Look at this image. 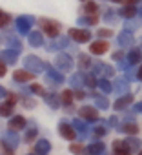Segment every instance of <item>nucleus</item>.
Returning a JSON list of instances; mask_svg holds the SVG:
<instances>
[{
    "instance_id": "nucleus-1",
    "label": "nucleus",
    "mask_w": 142,
    "mask_h": 155,
    "mask_svg": "<svg viewBox=\"0 0 142 155\" xmlns=\"http://www.w3.org/2000/svg\"><path fill=\"white\" fill-rule=\"evenodd\" d=\"M46 66L47 64H44L38 57H27L26 60H24V68L27 69V71H31V73H42L44 69H46Z\"/></svg>"
},
{
    "instance_id": "nucleus-2",
    "label": "nucleus",
    "mask_w": 142,
    "mask_h": 155,
    "mask_svg": "<svg viewBox=\"0 0 142 155\" xmlns=\"http://www.w3.org/2000/svg\"><path fill=\"white\" fill-rule=\"evenodd\" d=\"M46 82L47 84H51V86H56V84H62L64 82V75L58 71V69H55V68H51V66H46Z\"/></svg>"
},
{
    "instance_id": "nucleus-3",
    "label": "nucleus",
    "mask_w": 142,
    "mask_h": 155,
    "mask_svg": "<svg viewBox=\"0 0 142 155\" xmlns=\"http://www.w3.org/2000/svg\"><path fill=\"white\" fill-rule=\"evenodd\" d=\"M55 68H58L60 71H69L73 68V58L69 55H66V53H58L55 57Z\"/></svg>"
},
{
    "instance_id": "nucleus-4",
    "label": "nucleus",
    "mask_w": 142,
    "mask_h": 155,
    "mask_svg": "<svg viewBox=\"0 0 142 155\" xmlns=\"http://www.w3.org/2000/svg\"><path fill=\"white\" fill-rule=\"evenodd\" d=\"M33 22H35L33 17H27V15L18 17V18H17V29H18V33H20V35H29Z\"/></svg>"
},
{
    "instance_id": "nucleus-5",
    "label": "nucleus",
    "mask_w": 142,
    "mask_h": 155,
    "mask_svg": "<svg viewBox=\"0 0 142 155\" xmlns=\"http://www.w3.org/2000/svg\"><path fill=\"white\" fill-rule=\"evenodd\" d=\"M69 37L73 40H77V42H80V44L91 40V33L88 29H69Z\"/></svg>"
},
{
    "instance_id": "nucleus-6",
    "label": "nucleus",
    "mask_w": 142,
    "mask_h": 155,
    "mask_svg": "<svg viewBox=\"0 0 142 155\" xmlns=\"http://www.w3.org/2000/svg\"><path fill=\"white\" fill-rule=\"evenodd\" d=\"M42 24H44V31H46L47 37H51V38H56L58 37L60 26L56 22H53V20H42Z\"/></svg>"
},
{
    "instance_id": "nucleus-7",
    "label": "nucleus",
    "mask_w": 142,
    "mask_h": 155,
    "mask_svg": "<svg viewBox=\"0 0 142 155\" xmlns=\"http://www.w3.org/2000/svg\"><path fill=\"white\" fill-rule=\"evenodd\" d=\"M58 131H60V135H62L64 139H67V140H73L75 135H77V130L73 128V124H67V122H62V124L58 126Z\"/></svg>"
},
{
    "instance_id": "nucleus-8",
    "label": "nucleus",
    "mask_w": 142,
    "mask_h": 155,
    "mask_svg": "<svg viewBox=\"0 0 142 155\" xmlns=\"http://www.w3.org/2000/svg\"><path fill=\"white\" fill-rule=\"evenodd\" d=\"M2 142H4L6 146H9V148L13 150V148H17V146H18L20 139H18V135H17V133H15L13 130H9V131H8V133H6V135L2 137Z\"/></svg>"
},
{
    "instance_id": "nucleus-9",
    "label": "nucleus",
    "mask_w": 142,
    "mask_h": 155,
    "mask_svg": "<svg viewBox=\"0 0 142 155\" xmlns=\"http://www.w3.org/2000/svg\"><path fill=\"white\" fill-rule=\"evenodd\" d=\"M13 77H15L17 82H29L33 77H35V73H31V71H27V69H17Z\"/></svg>"
},
{
    "instance_id": "nucleus-10",
    "label": "nucleus",
    "mask_w": 142,
    "mask_h": 155,
    "mask_svg": "<svg viewBox=\"0 0 142 155\" xmlns=\"http://www.w3.org/2000/svg\"><path fill=\"white\" fill-rule=\"evenodd\" d=\"M127 90H129V84H127V81H124V79H118L115 84H113V91L117 93V95H127Z\"/></svg>"
},
{
    "instance_id": "nucleus-11",
    "label": "nucleus",
    "mask_w": 142,
    "mask_h": 155,
    "mask_svg": "<svg viewBox=\"0 0 142 155\" xmlns=\"http://www.w3.org/2000/svg\"><path fill=\"white\" fill-rule=\"evenodd\" d=\"M8 128H9V130H13V131H18V130H22V128H26V119H24V117H20V115H17V117L9 119Z\"/></svg>"
},
{
    "instance_id": "nucleus-12",
    "label": "nucleus",
    "mask_w": 142,
    "mask_h": 155,
    "mask_svg": "<svg viewBox=\"0 0 142 155\" xmlns=\"http://www.w3.org/2000/svg\"><path fill=\"white\" fill-rule=\"evenodd\" d=\"M89 49H91L93 55H104V53L108 51V42H104V40H97V42H93V44L89 46Z\"/></svg>"
},
{
    "instance_id": "nucleus-13",
    "label": "nucleus",
    "mask_w": 142,
    "mask_h": 155,
    "mask_svg": "<svg viewBox=\"0 0 142 155\" xmlns=\"http://www.w3.org/2000/svg\"><path fill=\"white\" fill-rule=\"evenodd\" d=\"M80 115L88 120H97L98 119V113H97V108H91V106H82L80 108Z\"/></svg>"
},
{
    "instance_id": "nucleus-14",
    "label": "nucleus",
    "mask_w": 142,
    "mask_h": 155,
    "mask_svg": "<svg viewBox=\"0 0 142 155\" xmlns=\"http://www.w3.org/2000/svg\"><path fill=\"white\" fill-rule=\"evenodd\" d=\"M49 150H51V144H49V140H46V139H42V140H38V142L35 144V153H37V155H47Z\"/></svg>"
},
{
    "instance_id": "nucleus-15",
    "label": "nucleus",
    "mask_w": 142,
    "mask_h": 155,
    "mask_svg": "<svg viewBox=\"0 0 142 155\" xmlns=\"http://www.w3.org/2000/svg\"><path fill=\"white\" fill-rule=\"evenodd\" d=\"M18 51H15V49H6V51H2V58L6 64H17V58H18V55H17Z\"/></svg>"
},
{
    "instance_id": "nucleus-16",
    "label": "nucleus",
    "mask_w": 142,
    "mask_h": 155,
    "mask_svg": "<svg viewBox=\"0 0 142 155\" xmlns=\"http://www.w3.org/2000/svg\"><path fill=\"white\" fill-rule=\"evenodd\" d=\"M118 46H122V48H126V46H131L133 44V35H131V31H122L120 35H118Z\"/></svg>"
},
{
    "instance_id": "nucleus-17",
    "label": "nucleus",
    "mask_w": 142,
    "mask_h": 155,
    "mask_svg": "<svg viewBox=\"0 0 142 155\" xmlns=\"http://www.w3.org/2000/svg\"><path fill=\"white\" fill-rule=\"evenodd\" d=\"M69 84L71 86H73V88H82V86H86V81H84V73L80 71V73H77V75H73V77H71V79H69Z\"/></svg>"
},
{
    "instance_id": "nucleus-18",
    "label": "nucleus",
    "mask_w": 142,
    "mask_h": 155,
    "mask_svg": "<svg viewBox=\"0 0 142 155\" xmlns=\"http://www.w3.org/2000/svg\"><path fill=\"white\" fill-rule=\"evenodd\" d=\"M113 151H115V155H131V151L126 148L124 140H115L113 142Z\"/></svg>"
},
{
    "instance_id": "nucleus-19",
    "label": "nucleus",
    "mask_w": 142,
    "mask_h": 155,
    "mask_svg": "<svg viewBox=\"0 0 142 155\" xmlns=\"http://www.w3.org/2000/svg\"><path fill=\"white\" fill-rule=\"evenodd\" d=\"M88 153L89 155H102L104 153V142H91L88 146Z\"/></svg>"
},
{
    "instance_id": "nucleus-20",
    "label": "nucleus",
    "mask_w": 142,
    "mask_h": 155,
    "mask_svg": "<svg viewBox=\"0 0 142 155\" xmlns=\"http://www.w3.org/2000/svg\"><path fill=\"white\" fill-rule=\"evenodd\" d=\"M118 15L122 17V18H133L135 15H137V9H135V6H126V8H122V9H118Z\"/></svg>"
},
{
    "instance_id": "nucleus-21",
    "label": "nucleus",
    "mask_w": 142,
    "mask_h": 155,
    "mask_svg": "<svg viewBox=\"0 0 142 155\" xmlns=\"http://www.w3.org/2000/svg\"><path fill=\"white\" fill-rule=\"evenodd\" d=\"M60 102H62V101H60V97H56L55 93H47V95H46V104H47L49 108L56 110V108L60 106Z\"/></svg>"
},
{
    "instance_id": "nucleus-22",
    "label": "nucleus",
    "mask_w": 142,
    "mask_h": 155,
    "mask_svg": "<svg viewBox=\"0 0 142 155\" xmlns=\"http://www.w3.org/2000/svg\"><path fill=\"white\" fill-rule=\"evenodd\" d=\"M131 102H133V97H131V95H122V97L115 102V110H117V111H118V110H124V108H126L127 104H131Z\"/></svg>"
},
{
    "instance_id": "nucleus-23",
    "label": "nucleus",
    "mask_w": 142,
    "mask_h": 155,
    "mask_svg": "<svg viewBox=\"0 0 142 155\" xmlns=\"http://www.w3.org/2000/svg\"><path fill=\"white\" fill-rule=\"evenodd\" d=\"M73 128L80 133V137H82V139H86V137H88V126H86L80 119H75V120H73Z\"/></svg>"
},
{
    "instance_id": "nucleus-24",
    "label": "nucleus",
    "mask_w": 142,
    "mask_h": 155,
    "mask_svg": "<svg viewBox=\"0 0 142 155\" xmlns=\"http://www.w3.org/2000/svg\"><path fill=\"white\" fill-rule=\"evenodd\" d=\"M42 42H44V38H42V33H38V31H33V33H29V44H31L33 48H38V46H42Z\"/></svg>"
},
{
    "instance_id": "nucleus-25",
    "label": "nucleus",
    "mask_w": 142,
    "mask_h": 155,
    "mask_svg": "<svg viewBox=\"0 0 142 155\" xmlns=\"http://www.w3.org/2000/svg\"><path fill=\"white\" fill-rule=\"evenodd\" d=\"M124 144H126V148H127L129 151H138V150H140V140H138V139H135V137L126 139V140H124Z\"/></svg>"
},
{
    "instance_id": "nucleus-26",
    "label": "nucleus",
    "mask_w": 142,
    "mask_h": 155,
    "mask_svg": "<svg viewBox=\"0 0 142 155\" xmlns=\"http://www.w3.org/2000/svg\"><path fill=\"white\" fill-rule=\"evenodd\" d=\"M69 42H67V38H58V40H53V42H49L47 44V49L49 51H55V49H60V48H66Z\"/></svg>"
},
{
    "instance_id": "nucleus-27",
    "label": "nucleus",
    "mask_w": 142,
    "mask_h": 155,
    "mask_svg": "<svg viewBox=\"0 0 142 155\" xmlns=\"http://www.w3.org/2000/svg\"><path fill=\"white\" fill-rule=\"evenodd\" d=\"M140 60H142L140 49H131V51L127 53V62H129V64H138Z\"/></svg>"
},
{
    "instance_id": "nucleus-28",
    "label": "nucleus",
    "mask_w": 142,
    "mask_h": 155,
    "mask_svg": "<svg viewBox=\"0 0 142 155\" xmlns=\"http://www.w3.org/2000/svg\"><path fill=\"white\" fill-rule=\"evenodd\" d=\"M117 130H120V131H126V133H129V135H135V133L138 131V126H137L135 122H126L122 128H117Z\"/></svg>"
},
{
    "instance_id": "nucleus-29",
    "label": "nucleus",
    "mask_w": 142,
    "mask_h": 155,
    "mask_svg": "<svg viewBox=\"0 0 142 155\" xmlns=\"http://www.w3.org/2000/svg\"><path fill=\"white\" fill-rule=\"evenodd\" d=\"M11 113H13V104H9V102L0 104V117H9Z\"/></svg>"
},
{
    "instance_id": "nucleus-30",
    "label": "nucleus",
    "mask_w": 142,
    "mask_h": 155,
    "mask_svg": "<svg viewBox=\"0 0 142 155\" xmlns=\"http://www.w3.org/2000/svg\"><path fill=\"white\" fill-rule=\"evenodd\" d=\"M98 88H100V91H102L104 95L113 91V86H111V84H109V81H106V79H100V81H98Z\"/></svg>"
},
{
    "instance_id": "nucleus-31",
    "label": "nucleus",
    "mask_w": 142,
    "mask_h": 155,
    "mask_svg": "<svg viewBox=\"0 0 142 155\" xmlns=\"http://www.w3.org/2000/svg\"><path fill=\"white\" fill-rule=\"evenodd\" d=\"M75 99V93L71 91V90H66V91H62V95H60V101L64 102V104H71V101Z\"/></svg>"
},
{
    "instance_id": "nucleus-32",
    "label": "nucleus",
    "mask_w": 142,
    "mask_h": 155,
    "mask_svg": "<svg viewBox=\"0 0 142 155\" xmlns=\"http://www.w3.org/2000/svg\"><path fill=\"white\" fill-rule=\"evenodd\" d=\"M95 106L100 108V110H108V108H109V102H108V99H104V97H97V99H95Z\"/></svg>"
},
{
    "instance_id": "nucleus-33",
    "label": "nucleus",
    "mask_w": 142,
    "mask_h": 155,
    "mask_svg": "<svg viewBox=\"0 0 142 155\" xmlns=\"http://www.w3.org/2000/svg\"><path fill=\"white\" fill-rule=\"evenodd\" d=\"M84 81H86V86H88V88H93V86L98 84V82L95 81V77H93V75H88V73H84Z\"/></svg>"
},
{
    "instance_id": "nucleus-34",
    "label": "nucleus",
    "mask_w": 142,
    "mask_h": 155,
    "mask_svg": "<svg viewBox=\"0 0 142 155\" xmlns=\"http://www.w3.org/2000/svg\"><path fill=\"white\" fill-rule=\"evenodd\" d=\"M97 18L95 17H84V18H79V26H88V24H95Z\"/></svg>"
},
{
    "instance_id": "nucleus-35",
    "label": "nucleus",
    "mask_w": 142,
    "mask_h": 155,
    "mask_svg": "<svg viewBox=\"0 0 142 155\" xmlns=\"http://www.w3.org/2000/svg\"><path fill=\"white\" fill-rule=\"evenodd\" d=\"M137 28H138V22H137V20L129 18V20L126 22V31H135Z\"/></svg>"
},
{
    "instance_id": "nucleus-36",
    "label": "nucleus",
    "mask_w": 142,
    "mask_h": 155,
    "mask_svg": "<svg viewBox=\"0 0 142 155\" xmlns=\"http://www.w3.org/2000/svg\"><path fill=\"white\" fill-rule=\"evenodd\" d=\"M108 133V128H104V126H97L95 130H93V135L95 137H102V135H106Z\"/></svg>"
},
{
    "instance_id": "nucleus-37",
    "label": "nucleus",
    "mask_w": 142,
    "mask_h": 155,
    "mask_svg": "<svg viewBox=\"0 0 142 155\" xmlns=\"http://www.w3.org/2000/svg\"><path fill=\"white\" fill-rule=\"evenodd\" d=\"M35 137H37V130H35V128H31V130H27V131H26V137H24V139H26L27 142H31Z\"/></svg>"
},
{
    "instance_id": "nucleus-38",
    "label": "nucleus",
    "mask_w": 142,
    "mask_h": 155,
    "mask_svg": "<svg viewBox=\"0 0 142 155\" xmlns=\"http://www.w3.org/2000/svg\"><path fill=\"white\" fill-rule=\"evenodd\" d=\"M9 20H11V18H9V15H4V13L0 15V29H2V28H6V26L9 24Z\"/></svg>"
},
{
    "instance_id": "nucleus-39",
    "label": "nucleus",
    "mask_w": 142,
    "mask_h": 155,
    "mask_svg": "<svg viewBox=\"0 0 142 155\" xmlns=\"http://www.w3.org/2000/svg\"><path fill=\"white\" fill-rule=\"evenodd\" d=\"M8 44H9V48L15 49V51H20V49H22V44H20L18 40H8Z\"/></svg>"
},
{
    "instance_id": "nucleus-40",
    "label": "nucleus",
    "mask_w": 142,
    "mask_h": 155,
    "mask_svg": "<svg viewBox=\"0 0 142 155\" xmlns=\"http://www.w3.org/2000/svg\"><path fill=\"white\" fill-rule=\"evenodd\" d=\"M86 11H88V13H95V11H97V4H95V2H88V4H86Z\"/></svg>"
},
{
    "instance_id": "nucleus-41",
    "label": "nucleus",
    "mask_w": 142,
    "mask_h": 155,
    "mask_svg": "<svg viewBox=\"0 0 142 155\" xmlns=\"http://www.w3.org/2000/svg\"><path fill=\"white\" fill-rule=\"evenodd\" d=\"M102 73H104L106 77H111V75H113V68H111V66H108V64H104V68H102Z\"/></svg>"
},
{
    "instance_id": "nucleus-42",
    "label": "nucleus",
    "mask_w": 142,
    "mask_h": 155,
    "mask_svg": "<svg viewBox=\"0 0 142 155\" xmlns=\"http://www.w3.org/2000/svg\"><path fill=\"white\" fill-rule=\"evenodd\" d=\"M98 37L104 38V37H111V31L109 29H98Z\"/></svg>"
},
{
    "instance_id": "nucleus-43",
    "label": "nucleus",
    "mask_w": 142,
    "mask_h": 155,
    "mask_svg": "<svg viewBox=\"0 0 142 155\" xmlns=\"http://www.w3.org/2000/svg\"><path fill=\"white\" fill-rule=\"evenodd\" d=\"M6 75V62L0 58V77H4Z\"/></svg>"
},
{
    "instance_id": "nucleus-44",
    "label": "nucleus",
    "mask_w": 142,
    "mask_h": 155,
    "mask_svg": "<svg viewBox=\"0 0 142 155\" xmlns=\"http://www.w3.org/2000/svg\"><path fill=\"white\" fill-rule=\"evenodd\" d=\"M31 90H33V93H40V95L44 93V90H42L38 84H33V86H31Z\"/></svg>"
},
{
    "instance_id": "nucleus-45",
    "label": "nucleus",
    "mask_w": 142,
    "mask_h": 155,
    "mask_svg": "<svg viewBox=\"0 0 142 155\" xmlns=\"http://www.w3.org/2000/svg\"><path fill=\"white\" fill-rule=\"evenodd\" d=\"M69 150H71V151H80V150H82V144H71Z\"/></svg>"
},
{
    "instance_id": "nucleus-46",
    "label": "nucleus",
    "mask_w": 142,
    "mask_h": 155,
    "mask_svg": "<svg viewBox=\"0 0 142 155\" xmlns=\"http://www.w3.org/2000/svg\"><path fill=\"white\" fill-rule=\"evenodd\" d=\"M88 64H89V66H91V62H89V60H88V58H86V57H82V58H80V68H86V66H88Z\"/></svg>"
},
{
    "instance_id": "nucleus-47",
    "label": "nucleus",
    "mask_w": 142,
    "mask_h": 155,
    "mask_svg": "<svg viewBox=\"0 0 142 155\" xmlns=\"http://www.w3.org/2000/svg\"><path fill=\"white\" fill-rule=\"evenodd\" d=\"M75 99H77V101H82V99H84V91L77 90V91H75Z\"/></svg>"
},
{
    "instance_id": "nucleus-48",
    "label": "nucleus",
    "mask_w": 142,
    "mask_h": 155,
    "mask_svg": "<svg viewBox=\"0 0 142 155\" xmlns=\"http://www.w3.org/2000/svg\"><path fill=\"white\" fill-rule=\"evenodd\" d=\"M122 55H124V53H120V51H115V53H113V58L120 62V60H122Z\"/></svg>"
},
{
    "instance_id": "nucleus-49",
    "label": "nucleus",
    "mask_w": 142,
    "mask_h": 155,
    "mask_svg": "<svg viewBox=\"0 0 142 155\" xmlns=\"http://www.w3.org/2000/svg\"><path fill=\"white\" fill-rule=\"evenodd\" d=\"M138 2H140V0H124V4H127V6H135Z\"/></svg>"
},
{
    "instance_id": "nucleus-50",
    "label": "nucleus",
    "mask_w": 142,
    "mask_h": 155,
    "mask_svg": "<svg viewBox=\"0 0 142 155\" xmlns=\"http://www.w3.org/2000/svg\"><path fill=\"white\" fill-rule=\"evenodd\" d=\"M109 124H111V126H117V124H118V119H117V117H111V119H109Z\"/></svg>"
},
{
    "instance_id": "nucleus-51",
    "label": "nucleus",
    "mask_w": 142,
    "mask_h": 155,
    "mask_svg": "<svg viewBox=\"0 0 142 155\" xmlns=\"http://www.w3.org/2000/svg\"><path fill=\"white\" fill-rule=\"evenodd\" d=\"M133 111H135V113H137V111H142V102L135 104V110H133Z\"/></svg>"
},
{
    "instance_id": "nucleus-52",
    "label": "nucleus",
    "mask_w": 142,
    "mask_h": 155,
    "mask_svg": "<svg viewBox=\"0 0 142 155\" xmlns=\"http://www.w3.org/2000/svg\"><path fill=\"white\" fill-rule=\"evenodd\" d=\"M137 79H138V81H142V66H140V68H138V71H137Z\"/></svg>"
},
{
    "instance_id": "nucleus-53",
    "label": "nucleus",
    "mask_w": 142,
    "mask_h": 155,
    "mask_svg": "<svg viewBox=\"0 0 142 155\" xmlns=\"http://www.w3.org/2000/svg\"><path fill=\"white\" fill-rule=\"evenodd\" d=\"M4 97H6V90L0 86V99H4Z\"/></svg>"
},
{
    "instance_id": "nucleus-54",
    "label": "nucleus",
    "mask_w": 142,
    "mask_h": 155,
    "mask_svg": "<svg viewBox=\"0 0 142 155\" xmlns=\"http://www.w3.org/2000/svg\"><path fill=\"white\" fill-rule=\"evenodd\" d=\"M113 2H124V0H113Z\"/></svg>"
},
{
    "instance_id": "nucleus-55",
    "label": "nucleus",
    "mask_w": 142,
    "mask_h": 155,
    "mask_svg": "<svg viewBox=\"0 0 142 155\" xmlns=\"http://www.w3.org/2000/svg\"><path fill=\"white\" fill-rule=\"evenodd\" d=\"M140 15H142V6H140Z\"/></svg>"
},
{
    "instance_id": "nucleus-56",
    "label": "nucleus",
    "mask_w": 142,
    "mask_h": 155,
    "mask_svg": "<svg viewBox=\"0 0 142 155\" xmlns=\"http://www.w3.org/2000/svg\"><path fill=\"white\" fill-rule=\"evenodd\" d=\"M138 155H142V151H138Z\"/></svg>"
},
{
    "instance_id": "nucleus-57",
    "label": "nucleus",
    "mask_w": 142,
    "mask_h": 155,
    "mask_svg": "<svg viewBox=\"0 0 142 155\" xmlns=\"http://www.w3.org/2000/svg\"><path fill=\"white\" fill-rule=\"evenodd\" d=\"M0 15H2V11H0Z\"/></svg>"
}]
</instances>
